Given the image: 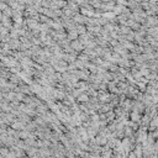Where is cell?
<instances>
[{
	"instance_id": "1",
	"label": "cell",
	"mask_w": 158,
	"mask_h": 158,
	"mask_svg": "<svg viewBox=\"0 0 158 158\" xmlns=\"http://www.w3.org/2000/svg\"><path fill=\"white\" fill-rule=\"evenodd\" d=\"M131 119H132V121H135V122H140V120H141V116H140V114L138 112H132L131 114Z\"/></svg>"
},
{
	"instance_id": "2",
	"label": "cell",
	"mask_w": 158,
	"mask_h": 158,
	"mask_svg": "<svg viewBox=\"0 0 158 158\" xmlns=\"http://www.w3.org/2000/svg\"><path fill=\"white\" fill-rule=\"evenodd\" d=\"M89 98L86 97V95H80V97H78V101H86Z\"/></svg>"
}]
</instances>
